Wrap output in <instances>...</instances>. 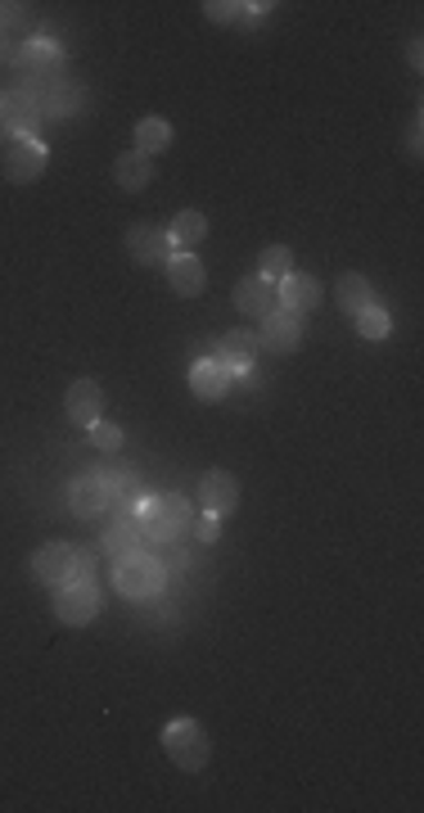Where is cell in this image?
I'll use <instances>...</instances> for the list:
<instances>
[{
    "label": "cell",
    "mask_w": 424,
    "mask_h": 813,
    "mask_svg": "<svg viewBox=\"0 0 424 813\" xmlns=\"http://www.w3.org/2000/svg\"><path fill=\"white\" fill-rule=\"evenodd\" d=\"M334 303H338V312L357 316V312L375 307V285H371L362 272H344V276L334 281Z\"/></svg>",
    "instance_id": "obj_19"
},
{
    "label": "cell",
    "mask_w": 424,
    "mask_h": 813,
    "mask_svg": "<svg viewBox=\"0 0 424 813\" xmlns=\"http://www.w3.org/2000/svg\"><path fill=\"white\" fill-rule=\"evenodd\" d=\"M406 59H411V68H420V63H424V50H420V41H411V50H406Z\"/></svg>",
    "instance_id": "obj_32"
},
{
    "label": "cell",
    "mask_w": 424,
    "mask_h": 813,
    "mask_svg": "<svg viewBox=\"0 0 424 813\" xmlns=\"http://www.w3.org/2000/svg\"><path fill=\"white\" fill-rule=\"evenodd\" d=\"M0 59H6V63H14V59H19V46H14L6 32H0Z\"/></svg>",
    "instance_id": "obj_30"
},
{
    "label": "cell",
    "mask_w": 424,
    "mask_h": 813,
    "mask_svg": "<svg viewBox=\"0 0 424 813\" xmlns=\"http://www.w3.org/2000/svg\"><path fill=\"white\" fill-rule=\"evenodd\" d=\"M190 533H195L199 542H217V538H221V516H199V520L190 525Z\"/></svg>",
    "instance_id": "obj_29"
},
{
    "label": "cell",
    "mask_w": 424,
    "mask_h": 813,
    "mask_svg": "<svg viewBox=\"0 0 424 813\" xmlns=\"http://www.w3.org/2000/svg\"><path fill=\"white\" fill-rule=\"evenodd\" d=\"M276 294H280V307H289V312H312L321 298H325V290H321V281L316 276H307V272H289L280 285H276Z\"/></svg>",
    "instance_id": "obj_17"
},
{
    "label": "cell",
    "mask_w": 424,
    "mask_h": 813,
    "mask_svg": "<svg viewBox=\"0 0 424 813\" xmlns=\"http://www.w3.org/2000/svg\"><path fill=\"white\" fill-rule=\"evenodd\" d=\"M353 321H357V335H362V340H388V335H393V316H388L379 303L366 307V312H357Z\"/></svg>",
    "instance_id": "obj_27"
},
{
    "label": "cell",
    "mask_w": 424,
    "mask_h": 813,
    "mask_svg": "<svg viewBox=\"0 0 424 813\" xmlns=\"http://www.w3.org/2000/svg\"><path fill=\"white\" fill-rule=\"evenodd\" d=\"M167 239H172V249L195 254L199 244L208 239V217H204L199 208H181V213L172 217V226H167Z\"/></svg>",
    "instance_id": "obj_21"
},
{
    "label": "cell",
    "mask_w": 424,
    "mask_h": 813,
    "mask_svg": "<svg viewBox=\"0 0 424 813\" xmlns=\"http://www.w3.org/2000/svg\"><path fill=\"white\" fill-rule=\"evenodd\" d=\"M199 507L208 516H230L239 507V483H235L230 470H208L199 479Z\"/></svg>",
    "instance_id": "obj_13"
},
{
    "label": "cell",
    "mask_w": 424,
    "mask_h": 813,
    "mask_svg": "<svg viewBox=\"0 0 424 813\" xmlns=\"http://www.w3.org/2000/svg\"><path fill=\"white\" fill-rule=\"evenodd\" d=\"M41 123H46V114H41V100L37 96H28L19 87H10L6 96H0V127H6L14 140H41L37 136Z\"/></svg>",
    "instance_id": "obj_6"
},
{
    "label": "cell",
    "mask_w": 424,
    "mask_h": 813,
    "mask_svg": "<svg viewBox=\"0 0 424 813\" xmlns=\"http://www.w3.org/2000/svg\"><path fill=\"white\" fill-rule=\"evenodd\" d=\"M63 412H68L72 425L91 430L100 421V412H105V389L96 380H72L68 393H63Z\"/></svg>",
    "instance_id": "obj_11"
},
{
    "label": "cell",
    "mask_w": 424,
    "mask_h": 813,
    "mask_svg": "<svg viewBox=\"0 0 424 813\" xmlns=\"http://www.w3.org/2000/svg\"><path fill=\"white\" fill-rule=\"evenodd\" d=\"M77 551H81V547H72V542H46V547H37V556H32V575H37L41 584H50V588L68 584V579L77 575Z\"/></svg>",
    "instance_id": "obj_10"
},
{
    "label": "cell",
    "mask_w": 424,
    "mask_h": 813,
    "mask_svg": "<svg viewBox=\"0 0 424 813\" xmlns=\"http://www.w3.org/2000/svg\"><path fill=\"white\" fill-rule=\"evenodd\" d=\"M10 140H14V136H10V131H6V127H0V158H6V149H10Z\"/></svg>",
    "instance_id": "obj_34"
},
{
    "label": "cell",
    "mask_w": 424,
    "mask_h": 813,
    "mask_svg": "<svg viewBox=\"0 0 424 813\" xmlns=\"http://www.w3.org/2000/svg\"><path fill=\"white\" fill-rule=\"evenodd\" d=\"M145 538H140V516H118L109 529H105V551L118 560V556H131L140 551Z\"/></svg>",
    "instance_id": "obj_23"
},
{
    "label": "cell",
    "mask_w": 424,
    "mask_h": 813,
    "mask_svg": "<svg viewBox=\"0 0 424 813\" xmlns=\"http://www.w3.org/2000/svg\"><path fill=\"white\" fill-rule=\"evenodd\" d=\"M162 267H167V285H172L181 298H195V294H204V285H208V272H204V263H199L195 254H181V249H172V258H167Z\"/></svg>",
    "instance_id": "obj_16"
},
{
    "label": "cell",
    "mask_w": 424,
    "mask_h": 813,
    "mask_svg": "<svg viewBox=\"0 0 424 813\" xmlns=\"http://www.w3.org/2000/svg\"><path fill=\"white\" fill-rule=\"evenodd\" d=\"M127 254H131V263H140V267H158V263L172 258V239H167V231L154 226V222H136V226L127 231Z\"/></svg>",
    "instance_id": "obj_8"
},
{
    "label": "cell",
    "mask_w": 424,
    "mask_h": 813,
    "mask_svg": "<svg viewBox=\"0 0 424 813\" xmlns=\"http://www.w3.org/2000/svg\"><path fill=\"white\" fill-rule=\"evenodd\" d=\"M263 349H258V335L253 331H230L221 344H217V353H213V362L221 366V371H230V380L235 375H248L253 371V357H258Z\"/></svg>",
    "instance_id": "obj_14"
},
{
    "label": "cell",
    "mask_w": 424,
    "mask_h": 813,
    "mask_svg": "<svg viewBox=\"0 0 424 813\" xmlns=\"http://www.w3.org/2000/svg\"><path fill=\"white\" fill-rule=\"evenodd\" d=\"M230 298H235V312H239V316H253V321H263V316H272V312L280 307L276 285L263 281V276H244V281L235 285Z\"/></svg>",
    "instance_id": "obj_12"
},
{
    "label": "cell",
    "mask_w": 424,
    "mask_h": 813,
    "mask_svg": "<svg viewBox=\"0 0 424 813\" xmlns=\"http://www.w3.org/2000/svg\"><path fill=\"white\" fill-rule=\"evenodd\" d=\"M23 19V6H0V23H14Z\"/></svg>",
    "instance_id": "obj_31"
},
{
    "label": "cell",
    "mask_w": 424,
    "mask_h": 813,
    "mask_svg": "<svg viewBox=\"0 0 424 813\" xmlns=\"http://www.w3.org/2000/svg\"><path fill=\"white\" fill-rule=\"evenodd\" d=\"M406 149H411V154H420V123L411 127V136H406Z\"/></svg>",
    "instance_id": "obj_33"
},
{
    "label": "cell",
    "mask_w": 424,
    "mask_h": 813,
    "mask_svg": "<svg viewBox=\"0 0 424 813\" xmlns=\"http://www.w3.org/2000/svg\"><path fill=\"white\" fill-rule=\"evenodd\" d=\"M258 276L263 281H272V285H280L289 272H294V254H289V244H267V249L258 254Z\"/></svg>",
    "instance_id": "obj_26"
},
{
    "label": "cell",
    "mask_w": 424,
    "mask_h": 813,
    "mask_svg": "<svg viewBox=\"0 0 424 813\" xmlns=\"http://www.w3.org/2000/svg\"><path fill=\"white\" fill-rule=\"evenodd\" d=\"M162 565L149 556V551H131V556H118L114 565V588L127 597V601H149L162 592Z\"/></svg>",
    "instance_id": "obj_4"
},
{
    "label": "cell",
    "mask_w": 424,
    "mask_h": 813,
    "mask_svg": "<svg viewBox=\"0 0 424 813\" xmlns=\"http://www.w3.org/2000/svg\"><path fill=\"white\" fill-rule=\"evenodd\" d=\"M87 434H91V443L105 448V452H118V448H122V425H114V421H105V417H100Z\"/></svg>",
    "instance_id": "obj_28"
},
{
    "label": "cell",
    "mask_w": 424,
    "mask_h": 813,
    "mask_svg": "<svg viewBox=\"0 0 424 813\" xmlns=\"http://www.w3.org/2000/svg\"><path fill=\"white\" fill-rule=\"evenodd\" d=\"M55 615H59V624H72V628L91 624L100 615V588H96V579H68V584H59L55 588Z\"/></svg>",
    "instance_id": "obj_5"
},
{
    "label": "cell",
    "mask_w": 424,
    "mask_h": 813,
    "mask_svg": "<svg viewBox=\"0 0 424 813\" xmlns=\"http://www.w3.org/2000/svg\"><path fill=\"white\" fill-rule=\"evenodd\" d=\"M68 507H72V516H100V511H109V483H105V474H81V479H72L68 483Z\"/></svg>",
    "instance_id": "obj_15"
},
{
    "label": "cell",
    "mask_w": 424,
    "mask_h": 813,
    "mask_svg": "<svg viewBox=\"0 0 424 813\" xmlns=\"http://www.w3.org/2000/svg\"><path fill=\"white\" fill-rule=\"evenodd\" d=\"M272 6H239V0H208L204 6V14L213 19V23H230V28H239V23H253L258 14H267Z\"/></svg>",
    "instance_id": "obj_25"
},
{
    "label": "cell",
    "mask_w": 424,
    "mask_h": 813,
    "mask_svg": "<svg viewBox=\"0 0 424 813\" xmlns=\"http://www.w3.org/2000/svg\"><path fill=\"white\" fill-rule=\"evenodd\" d=\"M14 68H19V91H28V96H46L55 81H63L68 77V55H63V46L59 41H50V37H32V41H23L19 46V59H14Z\"/></svg>",
    "instance_id": "obj_1"
},
{
    "label": "cell",
    "mask_w": 424,
    "mask_h": 813,
    "mask_svg": "<svg viewBox=\"0 0 424 813\" xmlns=\"http://www.w3.org/2000/svg\"><path fill=\"white\" fill-rule=\"evenodd\" d=\"M195 516H190V502L181 493H154L145 498V511H140V538L145 547H162V542H177L181 533H190Z\"/></svg>",
    "instance_id": "obj_2"
},
{
    "label": "cell",
    "mask_w": 424,
    "mask_h": 813,
    "mask_svg": "<svg viewBox=\"0 0 424 813\" xmlns=\"http://www.w3.org/2000/svg\"><path fill=\"white\" fill-rule=\"evenodd\" d=\"M167 145H172V123H167V118H140V123H136V149H140L145 158L162 154Z\"/></svg>",
    "instance_id": "obj_24"
},
{
    "label": "cell",
    "mask_w": 424,
    "mask_h": 813,
    "mask_svg": "<svg viewBox=\"0 0 424 813\" xmlns=\"http://www.w3.org/2000/svg\"><path fill=\"white\" fill-rule=\"evenodd\" d=\"M81 109H87V91L77 87V81H55V87L41 96V114L46 118H55V123H63V118H77Z\"/></svg>",
    "instance_id": "obj_18"
},
{
    "label": "cell",
    "mask_w": 424,
    "mask_h": 813,
    "mask_svg": "<svg viewBox=\"0 0 424 813\" xmlns=\"http://www.w3.org/2000/svg\"><path fill=\"white\" fill-rule=\"evenodd\" d=\"M258 349L263 353H276V357L298 353L303 349V316L289 312V307H276L272 316H263L258 321Z\"/></svg>",
    "instance_id": "obj_7"
},
{
    "label": "cell",
    "mask_w": 424,
    "mask_h": 813,
    "mask_svg": "<svg viewBox=\"0 0 424 813\" xmlns=\"http://www.w3.org/2000/svg\"><path fill=\"white\" fill-rule=\"evenodd\" d=\"M0 163H6V177L14 186H28V182H37L46 173L50 149L41 140H10V149H6V158H0Z\"/></svg>",
    "instance_id": "obj_9"
},
{
    "label": "cell",
    "mask_w": 424,
    "mask_h": 813,
    "mask_svg": "<svg viewBox=\"0 0 424 813\" xmlns=\"http://www.w3.org/2000/svg\"><path fill=\"white\" fill-rule=\"evenodd\" d=\"M162 751H167V760H172L181 773L208 768V755H213L208 732H204L199 718H172V723H167L162 727Z\"/></svg>",
    "instance_id": "obj_3"
},
{
    "label": "cell",
    "mask_w": 424,
    "mask_h": 813,
    "mask_svg": "<svg viewBox=\"0 0 424 813\" xmlns=\"http://www.w3.org/2000/svg\"><path fill=\"white\" fill-rule=\"evenodd\" d=\"M190 389H195L204 402H221V398L230 393V371H221L213 357H204V362L190 366Z\"/></svg>",
    "instance_id": "obj_22"
},
{
    "label": "cell",
    "mask_w": 424,
    "mask_h": 813,
    "mask_svg": "<svg viewBox=\"0 0 424 813\" xmlns=\"http://www.w3.org/2000/svg\"><path fill=\"white\" fill-rule=\"evenodd\" d=\"M149 182H154V158H145L140 149L114 158V186H118V190L136 195V190H145Z\"/></svg>",
    "instance_id": "obj_20"
}]
</instances>
